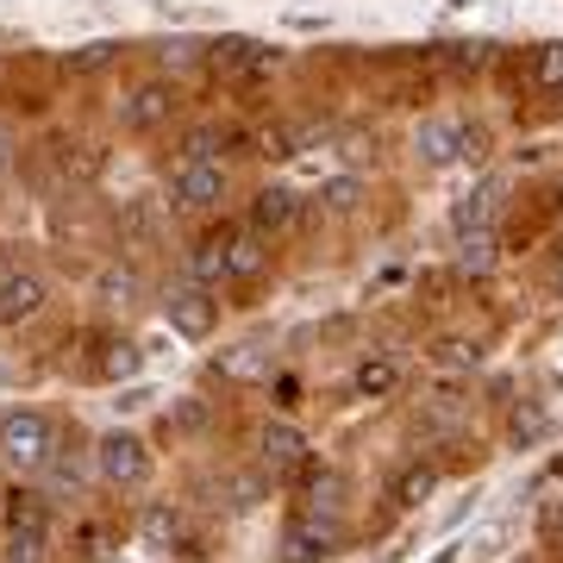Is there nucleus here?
Here are the masks:
<instances>
[{"label":"nucleus","instance_id":"aec40b11","mask_svg":"<svg viewBox=\"0 0 563 563\" xmlns=\"http://www.w3.org/2000/svg\"><path fill=\"white\" fill-rule=\"evenodd\" d=\"M44 532H20V526H7V563H44Z\"/></svg>","mask_w":563,"mask_h":563},{"label":"nucleus","instance_id":"7ed1b4c3","mask_svg":"<svg viewBox=\"0 0 563 563\" xmlns=\"http://www.w3.org/2000/svg\"><path fill=\"white\" fill-rule=\"evenodd\" d=\"M163 313H169V325H176L181 339H207V332L220 325V307L207 301L201 282H176V288L163 295Z\"/></svg>","mask_w":563,"mask_h":563},{"label":"nucleus","instance_id":"c756f323","mask_svg":"<svg viewBox=\"0 0 563 563\" xmlns=\"http://www.w3.org/2000/svg\"><path fill=\"white\" fill-rule=\"evenodd\" d=\"M551 282L563 288V244H558V263H551Z\"/></svg>","mask_w":563,"mask_h":563},{"label":"nucleus","instance_id":"a211bd4d","mask_svg":"<svg viewBox=\"0 0 563 563\" xmlns=\"http://www.w3.org/2000/svg\"><path fill=\"white\" fill-rule=\"evenodd\" d=\"M325 539H332V532H313L307 520H295V526H288V539H282V563H313V558H325Z\"/></svg>","mask_w":563,"mask_h":563},{"label":"nucleus","instance_id":"cd10ccee","mask_svg":"<svg viewBox=\"0 0 563 563\" xmlns=\"http://www.w3.org/2000/svg\"><path fill=\"white\" fill-rule=\"evenodd\" d=\"M539 413H514V439H539Z\"/></svg>","mask_w":563,"mask_h":563},{"label":"nucleus","instance_id":"9d476101","mask_svg":"<svg viewBox=\"0 0 563 563\" xmlns=\"http://www.w3.org/2000/svg\"><path fill=\"white\" fill-rule=\"evenodd\" d=\"M295 220H301V195L295 188H263L251 201V232H288Z\"/></svg>","mask_w":563,"mask_h":563},{"label":"nucleus","instance_id":"f3484780","mask_svg":"<svg viewBox=\"0 0 563 563\" xmlns=\"http://www.w3.org/2000/svg\"><path fill=\"white\" fill-rule=\"evenodd\" d=\"M220 376H232V383H257V376H269V351H263V344H239V351H225Z\"/></svg>","mask_w":563,"mask_h":563},{"label":"nucleus","instance_id":"393cba45","mask_svg":"<svg viewBox=\"0 0 563 563\" xmlns=\"http://www.w3.org/2000/svg\"><path fill=\"white\" fill-rule=\"evenodd\" d=\"M113 57H120V44H81L76 57H69V76H95V69H107Z\"/></svg>","mask_w":563,"mask_h":563},{"label":"nucleus","instance_id":"6ab92c4d","mask_svg":"<svg viewBox=\"0 0 563 563\" xmlns=\"http://www.w3.org/2000/svg\"><path fill=\"white\" fill-rule=\"evenodd\" d=\"M463 251H457V269L463 276H488L495 269V232H457Z\"/></svg>","mask_w":563,"mask_h":563},{"label":"nucleus","instance_id":"4be33fe9","mask_svg":"<svg viewBox=\"0 0 563 563\" xmlns=\"http://www.w3.org/2000/svg\"><path fill=\"white\" fill-rule=\"evenodd\" d=\"M320 201L332 207V213H351V207L363 201V181H357V176H339V181H325V188H320Z\"/></svg>","mask_w":563,"mask_h":563},{"label":"nucleus","instance_id":"4468645a","mask_svg":"<svg viewBox=\"0 0 563 563\" xmlns=\"http://www.w3.org/2000/svg\"><path fill=\"white\" fill-rule=\"evenodd\" d=\"M307 144H313V125L307 120H282V125H269V132L257 139V151L263 157H301Z\"/></svg>","mask_w":563,"mask_h":563},{"label":"nucleus","instance_id":"f257e3e1","mask_svg":"<svg viewBox=\"0 0 563 563\" xmlns=\"http://www.w3.org/2000/svg\"><path fill=\"white\" fill-rule=\"evenodd\" d=\"M51 457H57V426L44 420L38 407H20V413L0 420V463L13 476H38Z\"/></svg>","mask_w":563,"mask_h":563},{"label":"nucleus","instance_id":"2eb2a0df","mask_svg":"<svg viewBox=\"0 0 563 563\" xmlns=\"http://www.w3.org/2000/svg\"><path fill=\"white\" fill-rule=\"evenodd\" d=\"M188 282H201V288H220V282H225V232H220V239L195 244V257H188Z\"/></svg>","mask_w":563,"mask_h":563},{"label":"nucleus","instance_id":"b1692460","mask_svg":"<svg viewBox=\"0 0 563 563\" xmlns=\"http://www.w3.org/2000/svg\"><path fill=\"white\" fill-rule=\"evenodd\" d=\"M101 376H107V383H120V376H139V344H107Z\"/></svg>","mask_w":563,"mask_h":563},{"label":"nucleus","instance_id":"423d86ee","mask_svg":"<svg viewBox=\"0 0 563 563\" xmlns=\"http://www.w3.org/2000/svg\"><path fill=\"white\" fill-rule=\"evenodd\" d=\"M225 195V169L213 157H188L176 169V201L181 207H213Z\"/></svg>","mask_w":563,"mask_h":563},{"label":"nucleus","instance_id":"20e7f679","mask_svg":"<svg viewBox=\"0 0 563 563\" xmlns=\"http://www.w3.org/2000/svg\"><path fill=\"white\" fill-rule=\"evenodd\" d=\"M476 132H463L457 120H426L420 125V139H413V151H420V163H432V169H444V163H457V157H476Z\"/></svg>","mask_w":563,"mask_h":563},{"label":"nucleus","instance_id":"6e6552de","mask_svg":"<svg viewBox=\"0 0 563 563\" xmlns=\"http://www.w3.org/2000/svg\"><path fill=\"white\" fill-rule=\"evenodd\" d=\"M44 313V282L38 276H7L0 282V325H25Z\"/></svg>","mask_w":563,"mask_h":563},{"label":"nucleus","instance_id":"bb28decb","mask_svg":"<svg viewBox=\"0 0 563 563\" xmlns=\"http://www.w3.org/2000/svg\"><path fill=\"white\" fill-rule=\"evenodd\" d=\"M539 81L563 88V44H539Z\"/></svg>","mask_w":563,"mask_h":563},{"label":"nucleus","instance_id":"412c9836","mask_svg":"<svg viewBox=\"0 0 563 563\" xmlns=\"http://www.w3.org/2000/svg\"><path fill=\"white\" fill-rule=\"evenodd\" d=\"M144 539L151 544H176L181 539V514L176 507H151V514H144Z\"/></svg>","mask_w":563,"mask_h":563},{"label":"nucleus","instance_id":"1a4fd4ad","mask_svg":"<svg viewBox=\"0 0 563 563\" xmlns=\"http://www.w3.org/2000/svg\"><path fill=\"white\" fill-rule=\"evenodd\" d=\"M213 69H225V76H263V69H276V51H263L257 38H225L213 44Z\"/></svg>","mask_w":563,"mask_h":563},{"label":"nucleus","instance_id":"dca6fc26","mask_svg":"<svg viewBox=\"0 0 563 563\" xmlns=\"http://www.w3.org/2000/svg\"><path fill=\"white\" fill-rule=\"evenodd\" d=\"M495 207H501V181H483V188H476V195L457 207V232H488Z\"/></svg>","mask_w":563,"mask_h":563},{"label":"nucleus","instance_id":"39448f33","mask_svg":"<svg viewBox=\"0 0 563 563\" xmlns=\"http://www.w3.org/2000/svg\"><path fill=\"white\" fill-rule=\"evenodd\" d=\"M169 113H176V88H169V81H144V88H132V95L120 101L125 132H157Z\"/></svg>","mask_w":563,"mask_h":563},{"label":"nucleus","instance_id":"5701e85b","mask_svg":"<svg viewBox=\"0 0 563 563\" xmlns=\"http://www.w3.org/2000/svg\"><path fill=\"white\" fill-rule=\"evenodd\" d=\"M132 295H139V276H132V269H107L101 276V301L107 307H132Z\"/></svg>","mask_w":563,"mask_h":563},{"label":"nucleus","instance_id":"7c9ffc66","mask_svg":"<svg viewBox=\"0 0 563 563\" xmlns=\"http://www.w3.org/2000/svg\"><path fill=\"white\" fill-rule=\"evenodd\" d=\"M558 539H563V520H558Z\"/></svg>","mask_w":563,"mask_h":563},{"label":"nucleus","instance_id":"a878e982","mask_svg":"<svg viewBox=\"0 0 563 563\" xmlns=\"http://www.w3.org/2000/svg\"><path fill=\"white\" fill-rule=\"evenodd\" d=\"M439 363H444V369H476L483 351H476V344H463V339H444L439 344Z\"/></svg>","mask_w":563,"mask_h":563},{"label":"nucleus","instance_id":"0eeeda50","mask_svg":"<svg viewBox=\"0 0 563 563\" xmlns=\"http://www.w3.org/2000/svg\"><path fill=\"white\" fill-rule=\"evenodd\" d=\"M257 451H263V470H269V476H288V470L307 457V439L288 420H269L257 432Z\"/></svg>","mask_w":563,"mask_h":563},{"label":"nucleus","instance_id":"9b49d317","mask_svg":"<svg viewBox=\"0 0 563 563\" xmlns=\"http://www.w3.org/2000/svg\"><path fill=\"white\" fill-rule=\"evenodd\" d=\"M263 263H269V244H263V232H225V282L263 276Z\"/></svg>","mask_w":563,"mask_h":563},{"label":"nucleus","instance_id":"f03ea898","mask_svg":"<svg viewBox=\"0 0 563 563\" xmlns=\"http://www.w3.org/2000/svg\"><path fill=\"white\" fill-rule=\"evenodd\" d=\"M95 470L113 488H144L151 483V451H144L139 432H101L95 439Z\"/></svg>","mask_w":563,"mask_h":563},{"label":"nucleus","instance_id":"ddd939ff","mask_svg":"<svg viewBox=\"0 0 563 563\" xmlns=\"http://www.w3.org/2000/svg\"><path fill=\"white\" fill-rule=\"evenodd\" d=\"M395 388H401V363L395 357H363L357 363V395L363 401H388Z\"/></svg>","mask_w":563,"mask_h":563},{"label":"nucleus","instance_id":"c85d7f7f","mask_svg":"<svg viewBox=\"0 0 563 563\" xmlns=\"http://www.w3.org/2000/svg\"><path fill=\"white\" fill-rule=\"evenodd\" d=\"M7 163H13V151H7V132H0V176H7Z\"/></svg>","mask_w":563,"mask_h":563},{"label":"nucleus","instance_id":"f8f14e48","mask_svg":"<svg viewBox=\"0 0 563 563\" xmlns=\"http://www.w3.org/2000/svg\"><path fill=\"white\" fill-rule=\"evenodd\" d=\"M432 488H439V470H432V463H401L395 483H388V501L395 507H420V501H432Z\"/></svg>","mask_w":563,"mask_h":563}]
</instances>
